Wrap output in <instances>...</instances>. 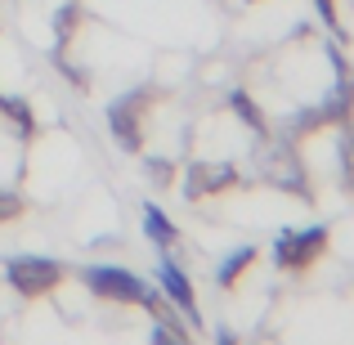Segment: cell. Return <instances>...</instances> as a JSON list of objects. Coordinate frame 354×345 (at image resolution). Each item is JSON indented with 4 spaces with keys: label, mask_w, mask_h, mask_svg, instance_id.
Here are the masks:
<instances>
[{
    "label": "cell",
    "mask_w": 354,
    "mask_h": 345,
    "mask_svg": "<svg viewBox=\"0 0 354 345\" xmlns=\"http://www.w3.org/2000/svg\"><path fill=\"white\" fill-rule=\"evenodd\" d=\"M157 283H162V296H166V301L184 314V323H189V328H198L202 314H198V296H193L189 274H184L175 260H162V265H157Z\"/></svg>",
    "instance_id": "8992f818"
},
{
    "label": "cell",
    "mask_w": 354,
    "mask_h": 345,
    "mask_svg": "<svg viewBox=\"0 0 354 345\" xmlns=\"http://www.w3.org/2000/svg\"><path fill=\"white\" fill-rule=\"evenodd\" d=\"M229 113H234V117L242 121V126L251 130V139H260V144L269 139V121H265V108L256 104V95H251L247 86L229 90Z\"/></svg>",
    "instance_id": "ba28073f"
},
{
    "label": "cell",
    "mask_w": 354,
    "mask_h": 345,
    "mask_svg": "<svg viewBox=\"0 0 354 345\" xmlns=\"http://www.w3.org/2000/svg\"><path fill=\"white\" fill-rule=\"evenodd\" d=\"M27 211V202L18 198L14 189H0V220H14V216H23Z\"/></svg>",
    "instance_id": "4fadbf2b"
},
{
    "label": "cell",
    "mask_w": 354,
    "mask_h": 345,
    "mask_svg": "<svg viewBox=\"0 0 354 345\" xmlns=\"http://www.w3.org/2000/svg\"><path fill=\"white\" fill-rule=\"evenodd\" d=\"M332 233L328 225H310V229H283L274 238V265L278 269H292V274H301V269L319 265L323 251H328Z\"/></svg>",
    "instance_id": "7a4b0ae2"
},
{
    "label": "cell",
    "mask_w": 354,
    "mask_h": 345,
    "mask_svg": "<svg viewBox=\"0 0 354 345\" xmlns=\"http://www.w3.org/2000/svg\"><path fill=\"white\" fill-rule=\"evenodd\" d=\"M63 278H68V269H63L59 260H50V256H14L5 265V283L14 287L18 296H27V301L59 292Z\"/></svg>",
    "instance_id": "3957f363"
},
{
    "label": "cell",
    "mask_w": 354,
    "mask_h": 345,
    "mask_svg": "<svg viewBox=\"0 0 354 345\" xmlns=\"http://www.w3.org/2000/svg\"><path fill=\"white\" fill-rule=\"evenodd\" d=\"M148 341H153V345H189V332H184V328H171V323L157 319L153 332H148Z\"/></svg>",
    "instance_id": "7c38bea8"
},
{
    "label": "cell",
    "mask_w": 354,
    "mask_h": 345,
    "mask_svg": "<svg viewBox=\"0 0 354 345\" xmlns=\"http://www.w3.org/2000/svg\"><path fill=\"white\" fill-rule=\"evenodd\" d=\"M81 283H86L90 296H99V301L139 305V310H148V314H162V310H166L162 292H157L153 283H144L139 274H130V269H117V265H86V269H81Z\"/></svg>",
    "instance_id": "6da1fadb"
},
{
    "label": "cell",
    "mask_w": 354,
    "mask_h": 345,
    "mask_svg": "<svg viewBox=\"0 0 354 345\" xmlns=\"http://www.w3.org/2000/svg\"><path fill=\"white\" fill-rule=\"evenodd\" d=\"M139 216H144V233L153 238V247L162 251V256H171V251L180 247V225H171V216H166L157 202H144Z\"/></svg>",
    "instance_id": "52a82bcc"
},
{
    "label": "cell",
    "mask_w": 354,
    "mask_h": 345,
    "mask_svg": "<svg viewBox=\"0 0 354 345\" xmlns=\"http://www.w3.org/2000/svg\"><path fill=\"white\" fill-rule=\"evenodd\" d=\"M216 345H238V341H234V332H229V328H216Z\"/></svg>",
    "instance_id": "9a60e30c"
},
{
    "label": "cell",
    "mask_w": 354,
    "mask_h": 345,
    "mask_svg": "<svg viewBox=\"0 0 354 345\" xmlns=\"http://www.w3.org/2000/svg\"><path fill=\"white\" fill-rule=\"evenodd\" d=\"M108 130L126 153H144V135H148V95L130 90L108 104Z\"/></svg>",
    "instance_id": "277c9868"
},
{
    "label": "cell",
    "mask_w": 354,
    "mask_h": 345,
    "mask_svg": "<svg viewBox=\"0 0 354 345\" xmlns=\"http://www.w3.org/2000/svg\"><path fill=\"white\" fill-rule=\"evenodd\" d=\"M337 162H341V184H346V193H354V121H346V130H341Z\"/></svg>",
    "instance_id": "30bf717a"
},
{
    "label": "cell",
    "mask_w": 354,
    "mask_h": 345,
    "mask_svg": "<svg viewBox=\"0 0 354 345\" xmlns=\"http://www.w3.org/2000/svg\"><path fill=\"white\" fill-rule=\"evenodd\" d=\"M242 184V171L234 162H189V175H184V198H211V193H225V189H238Z\"/></svg>",
    "instance_id": "5b68a950"
},
{
    "label": "cell",
    "mask_w": 354,
    "mask_h": 345,
    "mask_svg": "<svg viewBox=\"0 0 354 345\" xmlns=\"http://www.w3.org/2000/svg\"><path fill=\"white\" fill-rule=\"evenodd\" d=\"M314 5H319V14L328 18V23H337V0H314Z\"/></svg>",
    "instance_id": "5bb4252c"
},
{
    "label": "cell",
    "mask_w": 354,
    "mask_h": 345,
    "mask_svg": "<svg viewBox=\"0 0 354 345\" xmlns=\"http://www.w3.org/2000/svg\"><path fill=\"white\" fill-rule=\"evenodd\" d=\"M144 157V171L153 175L157 184H171V180H180V166L175 162H166V157H153V153H139Z\"/></svg>",
    "instance_id": "8fae6325"
},
{
    "label": "cell",
    "mask_w": 354,
    "mask_h": 345,
    "mask_svg": "<svg viewBox=\"0 0 354 345\" xmlns=\"http://www.w3.org/2000/svg\"><path fill=\"white\" fill-rule=\"evenodd\" d=\"M256 260H260V256H256V247H238L234 256H225V260L216 265V287H225V292H234V287H238V278L247 274V269L256 265Z\"/></svg>",
    "instance_id": "9c48e42d"
}]
</instances>
